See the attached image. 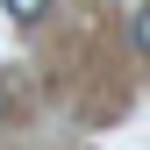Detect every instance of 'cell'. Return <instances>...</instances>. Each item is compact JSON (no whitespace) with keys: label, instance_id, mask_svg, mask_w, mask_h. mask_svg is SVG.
I'll return each instance as SVG.
<instances>
[{"label":"cell","instance_id":"3","mask_svg":"<svg viewBox=\"0 0 150 150\" xmlns=\"http://www.w3.org/2000/svg\"><path fill=\"white\" fill-rule=\"evenodd\" d=\"M14 100H22V93H14V79H0V115H14Z\"/></svg>","mask_w":150,"mask_h":150},{"label":"cell","instance_id":"2","mask_svg":"<svg viewBox=\"0 0 150 150\" xmlns=\"http://www.w3.org/2000/svg\"><path fill=\"white\" fill-rule=\"evenodd\" d=\"M129 29H136V50L150 57V7H136V22H129Z\"/></svg>","mask_w":150,"mask_h":150},{"label":"cell","instance_id":"1","mask_svg":"<svg viewBox=\"0 0 150 150\" xmlns=\"http://www.w3.org/2000/svg\"><path fill=\"white\" fill-rule=\"evenodd\" d=\"M43 7H50V0H7V14H14V22H43Z\"/></svg>","mask_w":150,"mask_h":150}]
</instances>
